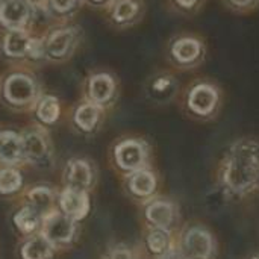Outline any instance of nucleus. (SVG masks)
<instances>
[{"label":"nucleus","mask_w":259,"mask_h":259,"mask_svg":"<svg viewBox=\"0 0 259 259\" xmlns=\"http://www.w3.org/2000/svg\"><path fill=\"white\" fill-rule=\"evenodd\" d=\"M162 259H187L181 252H175V250H170V252H167L165 255H164V258Z\"/></svg>","instance_id":"obj_32"},{"label":"nucleus","mask_w":259,"mask_h":259,"mask_svg":"<svg viewBox=\"0 0 259 259\" xmlns=\"http://www.w3.org/2000/svg\"><path fill=\"white\" fill-rule=\"evenodd\" d=\"M73 36H74V35H73V32H71L70 29H64V30L55 32V33L49 38L47 46H46L49 55H52L53 58H61V56H64V55L67 53L68 47H70L71 42H73Z\"/></svg>","instance_id":"obj_20"},{"label":"nucleus","mask_w":259,"mask_h":259,"mask_svg":"<svg viewBox=\"0 0 259 259\" xmlns=\"http://www.w3.org/2000/svg\"><path fill=\"white\" fill-rule=\"evenodd\" d=\"M149 222H152L155 226L161 228V229H165L171 225L173 222V208L168 202H155L152 203L149 208H147V212H146Z\"/></svg>","instance_id":"obj_16"},{"label":"nucleus","mask_w":259,"mask_h":259,"mask_svg":"<svg viewBox=\"0 0 259 259\" xmlns=\"http://www.w3.org/2000/svg\"><path fill=\"white\" fill-rule=\"evenodd\" d=\"M93 173L90 165L85 161L76 159L71 161L67 167V182L70 188L74 190H87L91 184Z\"/></svg>","instance_id":"obj_11"},{"label":"nucleus","mask_w":259,"mask_h":259,"mask_svg":"<svg viewBox=\"0 0 259 259\" xmlns=\"http://www.w3.org/2000/svg\"><path fill=\"white\" fill-rule=\"evenodd\" d=\"M21 150L26 158L36 161L46 156L47 144L42 135H39L38 132H29L21 138Z\"/></svg>","instance_id":"obj_14"},{"label":"nucleus","mask_w":259,"mask_h":259,"mask_svg":"<svg viewBox=\"0 0 259 259\" xmlns=\"http://www.w3.org/2000/svg\"><path fill=\"white\" fill-rule=\"evenodd\" d=\"M52 253V243L44 237H33L21 247L23 259H47Z\"/></svg>","instance_id":"obj_17"},{"label":"nucleus","mask_w":259,"mask_h":259,"mask_svg":"<svg viewBox=\"0 0 259 259\" xmlns=\"http://www.w3.org/2000/svg\"><path fill=\"white\" fill-rule=\"evenodd\" d=\"M223 200H225V193L223 191H211L206 196L205 203H206V206H208V209L211 212H215V211L223 208V205H225Z\"/></svg>","instance_id":"obj_29"},{"label":"nucleus","mask_w":259,"mask_h":259,"mask_svg":"<svg viewBox=\"0 0 259 259\" xmlns=\"http://www.w3.org/2000/svg\"><path fill=\"white\" fill-rule=\"evenodd\" d=\"M21 187V176L14 168L0 170V193L11 194L15 193Z\"/></svg>","instance_id":"obj_26"},{"label":"nucleus","mask_w":259,"mask_h":259,"mask_svg":"<svg viewBox=\"0 0 259 259\" xmlns=\"http://www.w3.org/2000/svg\"><path fill=\"white\" fill-rule=\"evenodd\" d=\"M156 179L149 170H137L129 179V188L137 196H149L155 191Z\"/></svg>","instance_id":"obj_15"},{"label":"nucleus","mask_w":259,"mask_h":259,"mask_svg":"<svg viewBox=\"0 0 259 259\" xmlns=\"http://www.w3.org/2000/svg\"><path fill=\"white\" fill-rule=\"evenodd\" d=\"M178 99L187 118L197 123H209L222 114L226 103V91L219 80L199 76L181 90Z\"/></svg>","instance_id":"obj_2"},{"label":"nucleus","mask_w":259,"mask_h":259,"mask_svg":"<svg viewBox=\"0 0 259 259\" xmlns=\"http://www.w3.org/2000/svg\"><path fill=\"white\" fill-rule=\"evenodd\" d=\"M35 93V87L33 82L23 74H14L6 80L5 85V94L8 97L9 102L21 105L29 102L33 97Z\"/></svg>","instance_id":"obj_8"},{"label":"nucleus","mask_w":259,"mask_h":259,"mask_svg":"<svg viewBox=\"0 0 259 259\" xmlns=\"http://www.w3.org/2000/svg\"><path fill=\"white\" fill-rule=\"evenodd\" d=\"M59 203H61L62 212L74 222L87 217L88 209H90L88 194L83 190H74L70 187L62 191Z\"/></svg>","instance_id":"obj_7"},{"label":"nucleus","mask_w":259,"mask_h":259,"mask_svg":"<svg viewBox=\"0 0 259 259\" xmlns=\"http://www.w3.org/2000/svg\"><path fill=\"white\" fill-rule=\"evenodd\" d=\"M208 0H168L171 9L182 17H196L202 12Z\"/></svg>","instance_id":"obj_23"},{"label":"nucleus","mask_w":259,"mask_h":259,"mask_svg":"<svg viewBox=\"0 0 259 259\" xmlns=\"http://www.w3.org/2000/svg\"><path fill=\"white\" fill-rule=\"evenodd\" d=\"M42 235L52 244L68 243L74 235V220L65 214L52 212L42 222Z\"/></svg>","instance_id":"obj_6"},{"label":"nucleus","mask_w":259,"mask_h":259,"mask_svg":"<svg viewBox=\"0 0 259 259\" xmlns=\"http://www.w3.org/2000/svg\"><path fill=\"white\" fill-rule=\"evenodd\" d=\"M109 259H134V256H132V252L127 247L117 246L115 249H112Z\"/></svg>","instance_id":"obj_30"},{"label":"nucleus","mask_w":259,"mask_h":259,"mask_svg":"<svg viewBox=\"0 0 259 259\" xmlns=\"http://www.w3.org/2000/svg\"><path fill=\"white\" fill-rule=\"evenodd\" d=\"M147 244L153 253H164L168 247V234L162 229L153 231L147 238Z\"/></svg>","instance_id":"obj_28"},{"label":"nucleus","mask_w":259,"mask_h":259,"mask_svg":"<svg viewBox=\"0 0 259 259\" xmlns=\"http://www.w3.org/2000/svg\"><path fill=\"white\" fill-rule=\"evenodd\" d=\"M253 259H259V256H255V258H253Z\"/></svg>","instance_id":"obj_34"},{"label":"nucleus","mask_w":259,"mask_h":259,"mask_svg":"<svg viewBox=\"0 0 259 259\" xmlns=\"http://www.w3.org/2000/svg\"><path fill=\"white\" fill-rule=\"evenodd\" d=\"M27 197H29L30 206L33 209H36L39 214L46 212L50 208V205L53 203V193L47 187H36V188H33L27 194Z\"/></svg>","instance_id":"obj_22"},{"label":"nucleus","mask_w":259,"mask_h":259,"mask_svg":"<svg viewBox=\"0 0 259 259\" xmlns=\"http://www.w3.org/2000/svg\"><path fill=\"white\" fill-rule=\"evenodd\" d=\"M208 42L199 32H179L167 42V61L179 71L200 68L208 59Z\"/></svg>","instance_id":"obj_3"},{"label":"nucleus","mask_w":259,"mask_h":259,"mask_svg":"<svg viewBox=\"0 0 259 259\" xmlns=\"http://www.w3.org/2000/svg\"><path fill=\"white\" fill-rule=\"evenodd\" d=\"M185 249L194 259H209L212 253L211 235L202 229H191L185 237Z\"/></svg>","instance_id":"obj_10"},{"label":"nucleus","mask_w":259,"mask_h":259,"mask_svg":"<svg viewBox=\"0 0 259 259\" xmlns=\"http://www.w3.org/2000/svg\"><path fill=\"white\" fill-rule=\"evenodd\" d=\"M35 41L21 32H12L5 39V50L11 56H24L35 52Z\"/></svg>","instance_id":"obj_12"},{"label":"nucleus","mask_w":259,"mask_h":259,"mask_svg":"<svg viewBox=\"0 0 259 259\" xmlns=\"http://www.w3.org/2000/svg\"><path fill=\"white\" fill-rule=\"evenodd\" d=\"M99 120V108L96 105L87 103L82 105L76 112V123L83 131H91Z\"/></svg>","instance_id":"obj_24"},{"label":"nucleus","mask_w":259,"mask_h":259,"mask_svg":"<svg viewBox=\"0 0 259 259\" xmlns=\"http://www.w3.org/2000/svg\"><path fill=\"white\" fill-rule=\"evenodd\" d=\"M23 156L21 150V140L12 134V132H5L0 135V159L5 162H17Z\"/></svg>","instance_id":"obj_13"},{"label":"nucleus","mask_w":259,"mask_h":259,"mask_svg":"<svg viewBox=\"0 0 259 259\" xmlns=\"http://www.w3.org/2000/svg\"><path fill=\"white\" fill-rule=\"evenodd\" d=\"M146 159L147 147L138 140H126L115 147V161L123 170L137 171L144 165Z\"/></svg>","instance_id":"obj_5"},{"label":"nucleus","mask_w":259,"mask_h":259,"mask_svg":"<svg viewBox=\"0 0 259 259\" xmlns=\"http://www.w3.org/2000/svg\"><path fill=\"white\" fill-rule=\"evenodd\" d=\"M93 2H106V0H93Z\"/></svg>","instance_id":"obj_33"},{"label":"nucleus","mask_w":259,"mask_h":259,"mask_svg":"<svg viewBox=\"0 0 259 259\" xmlns=\"http://www.w3.org/2000/svg\"><path fill=\"white\" fill-rule=\"evenodd\" d=\"M141 14L140 0H120L114 8V20L117 23H132Z\"/></svg>","instance_id":"obj_21"},{"label":"nucleus","mask_w":259,"mask_h":259,"mask_svg":"<svg viewBox=\"0 0 259 259\" xmlns=\"http://www.w3.org/2000/svg\"><path fill=\"white\" fill-rule=\"evenodd\" d=\"M59 115V105L58 100L55 97H47L42 100V103L38 108V117L44 121V123H53L56 121Z\"/></svg>","instance_id":"obj_27"},{"label":"nucleus","mask_w":259,"mask_h":259,"mask_svg":"<svg viewBox=\"0 0 259 259\" xmlns=\"http://www.w3.org/2000/svg\"><path fill=\"white\" fill-rule=\"evenodd\" d=\"M114 80L108 74H97L90 82V94L96 102H106L114 94Z\"/></svg>","instance_id":"obj_18"},{"label":"nucleus","mask_w":259,"mask_h":259,"mask_svg":"<svg viewBox=\"0 0 259 259\" xmlns=\"http://www.w3.org/2000/svg\"><path fill=\"white\" fill-rule=\"evenodd\" d=\"M39 222H41V214L36 209H33L32 206L21 208L14 217V223H15L17 229L24 235L35 232L36 228L39 226Z\"/></svg>","instance_id":"obj_19"},{"label":"nucleus","mask_w":259,"mask_h":259,"mask_svg":"<svg viewBox=\"0 0 259 259\" xmlns=\"http://www.w3.org/2000/svg\"><path fill=\"white\" fill-rule=\"evenodd\" d=\"M3 2H5V0H0V3H3Z\"/></svg>","instance_id":"obj_35"},{"label":"nucleus","mask_w":259,"mask_h":259,"mask_svg":"<svg viewBox=\"0 0 259 259\" xmlns=\"http://www.w3.org/2000/svg\"><path fill=\"white\" fill-rule=\"evenodd\" d=\"M29 17V6L24 0H5L0 5V21L12 29L24 26Z\"/></svg>","instance_id":"obj_9"},{"label":"nucleus","mask_w":259,"mask_h":259,"mask_svg":"<svg viewBox=\"0 0 259 259\" xmlns=\"http://www.w3.org/2000/svg\"><path fill=\"white\" fill-rule=\"evenodd\" d=\"M225 185L238 194L253 190L259 184V141L252 137L235 140L222 162Z\"/></svg>","instance_id":"obj_1"},{"label":"nucleus","mask_w":259,"mask_h":259,"mask_svg":"<svg viewBox=\"0 0 259 259\" xmlns=\"http://www.w3.org/2000/svg\"><path fill=\"white\" fill-rule=\"evenodd\" d=\"M74 2H76V0H52L53 6H55L58 11H61V12H65V11L71 9V8L74 6Z\"/></svg>","instance_id":"obj_31"},{"label":"nucleus","mask_w":259,"mask_h":259,"mask_svg":"<svg viewBox=\"0 0 259 259\" xmlns=\"http://www.w3.org/2000/svg\"><path fill=\"white\" fill-rule=\"evenodd\" d=\"M149 97L156 103H171L179 97L181 83L171 71H158L147 83Z\"/></svg>","instance_id":"obj_4"},{"label":"nucleus","mask_w":259,"mask_h":259,"mask_svg":"<svg viewBox=\"0 0 259 259\" xmlns=\"http://www.w3.org/2000/svg\"><path fill=\"white\" fill-rule=\"evenodd\" d=\"M220 3L235 15H250L259 9V0H220Z\"/></svg>","instance_id":"obj_25"}]
</instances>
